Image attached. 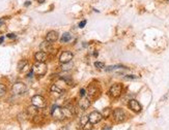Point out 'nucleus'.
<instances>
[{
    "mask_svg": "<svg viewBox=\"0 0 169 130\" xmlns=\"http://www.w3.org/2000/svg\"><path fill=\"white\" fill-rule=\"evenodd\" d=\"M166 1H169V0H166Z\"/></svg>",
    "mask_w": 169,
    "mask_h": 130,
    "instance_id": "72a5a7b5",
    "label": "nucleus"
},
{
    "mask_svg": "<svg viewBox=\"0 0 169 130\" xmlns=\"http://www.w3.org/2000/svg\"><path fill=\"white\" fill-rule=\"evenodd\" d=\"M95 66H96L98 69H104L105 68V64L103 62H95Z\"/></svg>",
    "mask_w": 169,
    "mask_h": 130,
    "instance_id": "4be33fe9",
    "label": "nucleus"
},
{
    "mask_svg": "<svg viewBox=\"0 0 169 130\" xmlns=\"http://www.w3.org/2000/svg\"><path fill=\"white\" fill-rule=\"evenodd\" d=\"M26 91H27V86L20 82L14 84V86L11 87V92L15 95H22L26 93Z\"/></svg>",
    "mask_w": 169,
    "mask_h": 130,
    "instance_id": "7ed1b4c3",
    "label": "nucleus"
},
{
    "mask_svg": "<svg viewBox=\"0 0 169 130\" xmlns=\"http://www.w3.org/2000/svg\"><path fill=\"white\" fill-rule=\"evenodd\" d=\"M110 113H111V109H110L109 107L105 108V109H104V111H103V114H104V116H105V118H108V117H109V115H110Z\"/></svg>",
    "mask_w": 169,
    "mask_h": 130,
    "instance_id": "5701e85b",
    "label": "nucleus"
},
{
    "mask_svg": "<svg viewBox=\"0 0 169 130\" xmlns=\"http://www.w3.org/2000/svg\"><path fill=\"white\" fill-rule=\"evenodd\" d=\"M74 55L72 54L71 52L66 51V52H62L61 55H60L59 57V61L60 63H68V62H71L72 59H73Z\"/></svg>",
    "mask_w": 169,
    "mask_h": 130,
    "instance_id": "6e6552de",
    "label": "nucleus"
},
{
    "mask_svg": "<svg viewBox=\"0 0 169 130\" xmlns=\"http://www.w3.org/2000/svg\"><path fill=\"white\" fill-rule=\"evenodd\" d=\"M103 130H111V127H109V126H107V127H105Z\"/></svg>",
    "mask_w": 169,
    "mask_h": 130,
    "instance_id": "7c9ffc66",
    "label": "nucleus"
},
{
    "mask_svg": "<svg viewBox=\"0 0 169 130\" xmlns=\"http://www.w3.org/2000/svg\"><path fill=\"white\" fill-rule=\"evenodd\" d=\"M85 94H86V92H85V89H81V90H80L79 95H80V96H81V97H84Z\"/></svg>",
    "mask_w": 169,
    "mask_h": 130,
    "instance_id": "bb28decb",
    "label": "nucleus"
},
{
    "mask_svg": "<svg viewBox=\"0 0 169 130\" xmlns=\"http://www.w3.org/2000/svg\"><path fill=\"white\" fill-rule=\"evenodd\" d=\"M7 37L8 38H16V34H15V33H8Z\"/></svg>",
    "mask_w": 169,
    "mask_h": 130,
    "instance_id": "cd10ccee",
    "label": "nucleus"
},
{
    "mask_svg": "<svg viewBox=\"0 0 169 130\" xmlns=\"http://www.w3.org/2000/svg\"><path fill=\"white\" fill-rule=\"evenodd\" d=\"M58 39V33L56 31H50L46 36V40L49 41V42L53 43Z\"/></svg>",
    "mask_w": 169,
    "mask_h": 130,
    "instance_id": "4468645a",
    "label": "nucleus"
},
{
    "mask_svg": "<svg viewBox=\"0 0 169 130\" xmlns=\"http://www.w3.org/2000/svg\"><path fill=\"white\" fill-rule=\"evenodd\" d=\"M86 93H87L88 97H89L90 99H93V98H96L97 96H98L99 90H98V88H97V86L91 85V86L88 87V90H87V92Z\"/></svg>",
    "mask_w": 169,
    "mask_h": 130,
    "instance_id": "9b49d317",
    "label": "nucleus"
},
{
    "mask_svg": "<svg viewBox=\"0 0 169 130\" xmlns=\"http://www.w3.org/2000/svg\"><path fill=\"white\" fill-rule=\"evenodd\" d=\"M26 67H28V62L26 60H21L18 63V70L19 71H24Z\"/></svg>",
    "mask_w": 169,
    "mask_h": 130,
    "instance_id": "2eb2a0df",
    "label": "nucleus"
},
{
    "mask_svg": "<svg viewBox=\"0 0 169 130\" xmlns=\"http://www.w3.org/2000/svg\"><path fill=\"white\" fill-rule=\"evenodd\" d=\"M50 90H51L52 93H56V94H58V95H61L63 93L62 89H60L57 85H52L51 89H50Z\"/></svg>",
    "mask_w": 169,
    "mask_h": 130,
    "instance_id": "a211bd4d",
    "label": "nucleus"
},
{
    "mask_svg": "<svg viewBox=\"0 0 169 130\" xmlns=\"http://www.w3.org/2000/svg\"><path fill=\"white\" fill-rule=\"evenodd\" d=\"M38 107H36V105H31V106H29L28 107V114L29 115H31L32 117H34L36 115H38Z\"/></svg>",
    "mask_w": 169,
    "mask_h": 130,
    "instance_id": "f3484780",
    "label": "nucleus"
},
{
    "mask_svg": "<svg viewBox=\"0 0 169 130\" xmlns=\"http://www.w3.org/2000/svg\"><path fill=\"white\" fill-rule=\"evenodd\" d=\"M38 3H44V2H45V0H38Z\"/></svg>",
    "mask_w": 169,
    "mask_h": 130,
    "instance_id": "2f4dec72",
    "label": "nucleus"
},
{
    "mask_svg": "<svg viewBox=\"0 0 169 130\" xmlns=\"http://www.w3.org/2000/svg\"><path fill=\"white\" fill-rule=\"evenodd\" d=\"M90 105V98L88 97H82L81 99L79 100V106L80 108H82V109H86V108H88Z\"/></svg>",
    "mask_w": 169,
    "mask_h": 130,
    "instance_id": "ddd939ff",
    "label": "nucleus"
},
{
    "mask_svg": "<svg viewBox=\"0 0 169 130\" xmlns=\"http://www.w3.org/2000/svg\"><path fill=\"white\" fill-rule=\"evenodd\" d=\"M3 40H4V36H1V37H0V44L3 42Z\"/></svg>",
    "mask_w": 169,
    "mask_h": 130,
    "instance_id": "c756f323",
    "label": "nucleus"
},
{
    "mask_svg": "<svg viewBox=\"0 0 169 130\" xmlns=\"http://www.w3.org/2000/svg\"><path fill=\"white\" fill-rule=\"evenodd\" d=\"M89 122V119H88V116H82L80 118V125H81V127L83 128L85 125L87 124Z\"/></svg>",
    "mask_w": 169,
    "mask_h": 130,
    "instance_id": "6ab92c4d",
    "label": "nucleus"
},
{
    "mask_svg": "<svg viewBox=\"0 0 169 130\" xmlns=\"http://www.w3.org/2000/svg\"><path fill=\"white\" fill-rule=\"evenodd\" d=\"M51 114H52V117H53L55 120H57V121H62V120H64L66 118V114H64V111H63V108H61L58 105L52 106Z\"/></svg>",
    "mask_w": 169,
    "mask_h": 130,
    "instance_id": "f257e3e1",
    "label": "nucleus"
},
{
    "mask_svg": "<svg viewBox=\"0 0 169 130\" xmlns=\"http://www.w3.org/2000/svg\"><path fill=\"white\" fill-rule=\"evenodd\" d=\"M112 115H113V119L115 120V122L120 123L125 120V113L123 108H115Z\"/></svg>",
    "mask_w": 169,
    "mask_h": 130,
    "instance_id": "39448f33",
    "label": "nucleus"
},
{
    "mask_svg": "<svg viewBox=\"0 0 169 130\" xmlns=\"http://www.w3.org/2000/svg\"><path fill=\"white\" fill-rule=\"evenodd\" d=\"M71 39H72V34L68 32H66L62 34V36L60 38V41H61V42H68V41H70Z\"/></svg>",
    "mask_w": 169,
    "mask_h": 130,
    "instance_id": "dca6fc26",
    "label": "nucleus"
},
{
    "mask_svg": "<svg viewBox=\"0 0 169 130\" xmlns=\"http://www.w3.org/2000/svg\"><path fill=\"white\" fill-rule=\"evenodd\" d=\"M47 69H48V68H47V65L42 62H36V64L32 66V70L36 76H45L47 72Z\"/></svg>",
    "mask_w": 169,
    "mask_h": 130,
    "instance_id": "f03ea898",
    "label": "nucleus"
},
{
    "mask_svg": "<svg viewBox=\"0 0 169 130\" xmlns=\"http://www.w3.org/2000/svg\"><path fill=\"white\" fill-rule=\"evenodd\" d=\"M91 128H93V124H91L90 122H88L87 124H86L84 127H83V129H84V130H91Z\"/></svg>",
    "mask_w": 169,
    "mask_h": 130,
    "instance_id": "393cba45",
    "label": "nucleus"
},
{
    "mask_svg": "<svg viewBox=\"0 0 169 130\" xmlns=\"http://www.w3.org/2000/svg\"><path fill=\"white\" fill-rule=\"evenodd\" d=\"M60 130H68L66 127H62V128H60Z\"/></svg>",
    "mask_w": 169,
    "mask_h": 130,
    "instance_id": "473e14b6",
    "label": "nucleus"
},
{
    "mask_svg": "<svg viewBox=\"0 0 169 130\" xmlns=\"http://www.w3.org/2000/svg\"><path fill=\"white\" fill-rule=\"evenodd\" d=\"M6 93V87L3 84H0V97Z\"/></svg>",
    "mask_w": 169,
    "mask_h": 130,
    "instance_id": "412c9836",
    "label": "nucleus"
},
{
    "mask_svg": "<svg viewBox=\"0 0 169 130\" xmlns=\"http://www.w3.org/2000/svg\"><path fill=\"white\" fill-rule=\"evenodd\" d=\"M121 92H123V86L120 84L113 85L109 90L110 96L113 98H118L120 95H121Z\"/></svg>",
    "mask_w": 169,
    "mask_h": 130,
    "instance_id": "423d86ee",
    "label": "nucleus"
},
{
    "mask_svg": "<svg viewBox=\"0 0 169 130\" xmlns=\"http://www.w3.org/2000/svg\"><path fill=\"white\" fill-rule=\"evenodd\" d=\"M31 103L38 108H44V107H46V105H47L46 99H45L43 96H41V95H36V96H33V97L31 98Z\"/></svg>",
    "mask_w": 169,
    "mask_h": 130,
    "instance_id": "20e7f679",
    "label": "nucleus"
},
{
    "mask_svg": "<svg viewBox=\"0 0 169 130\" xmlns=\"http://www.w3.org/2000/svg\"><path fill=\"white\" fill-rule=\"evenodd\" d=\"M86 25V20H84V21H82L79 23V25H78V27L79 28H84V26Z\"/></svg>",
    "mask_w": 169,
    "mask_h": 130,
    "instance_id": "a878e982",
    "label": "nucleus"
},
{
    "mask_svg": "<svg viewBox=\"0 0 169 130\" xmlns=\"http://www.w3.org/2000/svg\"><path fill=\"white\" fill-rule=\"evenodd\" d=\"M88 119H89V122L91 124H97V123H99L103 119V115L100 111H91L89 114V116H88Z\"/></svg>",
    "mask_w": 169,
    "mask_h": 130,
    "instance_id": "0eeeda50",
    "label": "nucleus"
},
{
    "mask_svg": "<svg viewBox=\"0 0 169 130\" xmlns=\"http://www.w3.org/2000/svg\"><path fill=\"white\" fill-rule=\"evenodd\" d=\"M125 80H136L138 79V76H134V74H128L125 76Z\"/></svg>",
    "mask_w": 169,
    "mask_h": 130,
    "instance_id": "b1692460",
    "label": "nucleus"
},
{
    "mask_svg": "<svg viewBox=\"0 0 169 130\" xmlns=\"http://www.w3.org/2000/svg\"><path fill=\"white\" fill-rule=\"evenodd\" d=\"M40 49H41V51L45 52V53H50V52H52V50H53V46H52L51 42L45 40L40 44Z\"/></svg>",
    "mask_w": 169,
    "mask_h": 130,
    "instance_id": "f8f14e48",
    "label": "nucleus"
},
{
    "mask_svg": "<svg viewBox=\"0 0 169 130\" xmlns=\"http://www.w3.org/2000/svg\"><path fill=\"white\" fill-rule=\"evenodd\" d=\"M129 107L131 108L133 111H135V113H140L142 109V106L140 105V103L137 100H135V99H131L129 101Z\"/></svg>",
    "mask_w": 169,
    "mask_h": 130,
    "instance_id": "1a4fd4ad",
    "label": "nucleus"
},
{
    "mask_svg": "<svg viewBox=\"0 0 169 130\" xmlns=\"http://www.w3.org/2000/svg\"><path fill=\"white\" fill-rule=\"evenodd\" d=\"M34 59H36V62H42V63H45L46 62V60L48 59V55L47 53L43 51H40L38 53H36L34 55Z\"/></svg>",
    "mask_w": 169,
    "mask_h": 130,
    "instance_id": "9d476101",
    "label": "nucleus"
},
{
    "mask_svg": "<svg viewBox=\"0 0 169 130\" xmlns=\"http://www.w3.org/2000/svg\"><path fill=\"white\" fill-rule=\"evenodd\" d=\"M73 68V63L72 62H68V63H62V66H61V69L64 71L71 70Z\"/></svg>",
    "mask_w": 169,
    "mask_h": 130,
    "instance_id": "aec40b11",
    "label": "nucleus"
},
{
    "mask_svg": "<svg viewBox=\"0 0 169 130\" xmlns=\"http://www.w3.org/2000/svg\"><path fill=\"white\" fill-rule=\"evenodd\" d=\"M31 4V1H27V2L24 3V6H29Z\"/></svg>",
    "mask_w": 169,
    "mask_h": 130,
    "instance_id": "c85d7f7f",
    "label": "nucleus"
}]
</instances>
